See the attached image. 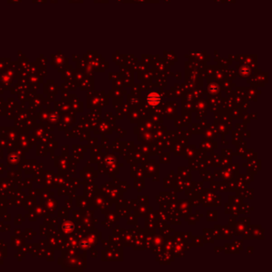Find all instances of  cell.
Returning <instances> with one entry per match:
<instances>
[{
	"instance_id": "6da1fadb",
	"label": "cell",
	"mask_w": 272,
	"mask_h": 272,
	"mask_svg": "<svg viewBox=\"0 0 272 272\" xmlns=\"http://www.w3.org/2000/svg\"><path fill=\"white\" fill-rule=\"evenodd\" d=\"M147 101H148V104L152 106H155V105H157L160 101V96L158 95L156 93H152L150 94L148 96V98H147Z\"/></svg>"
}]
</instances>
